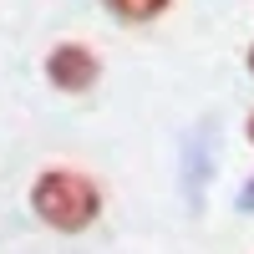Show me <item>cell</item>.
<instances>
[{
  "label": "cell",
  "mask_w": 254,
  "mask_h": 254,
  "mask_svg": "<svg viewBox=\"0 0 254 254\" xmlns=\"http://www.w3.org/2000/svg\"><path fill=\"white\" fill-rule=\"evenodd\" d=\"M31 208L41 224H51L56 234H81V229H92L102 219V188L92 173H81V168H46V173H36L31 183Z\"/></svg>",
  "instance_id": "cell-1"
},
{
  "label": "cell",
  "mask_w": 254,
  "mask_h": 254,
  "mask_svg": "<svg viewBox=\"0 0 254 254\" xmlns=\"http://www.w3.org/2000/svg\"><path fill=\"white\" fill-rule=\"evenodd\" d=\"M244 61H249V76H254V46H249V51H244Z\"/></svg>",
  "instance_id": "cell-6"
},
{
  "label": "cell",
  "mask_w": 254,
  "mask_h": 254,
  "mask_svg": "<svg viewBox=\"0 0 254 254\" xmlns=\"http://www.w3.org/2000/svg\"><path fill=\"white\" fill-rule=\"evenodd\" d=\"M244 132H249V142H254V107H249V122H244Z\"/></svg>",
  "instance_id": "cell-5"
},
{
  "label": "cell",
  "mask_w": 254,
  "mask_h": 254,
  "mask_svg": "<svg viewBox=\"0 0 254 254\" xmlns=\"http://www.w3.org/2000/svg\"><path fill=\"white\" fill-rule=\"evenodd\" d=\"M239 208H244V214H254V178L239 188Z\"/></svg>",
  "instance_id": "cell-4"
},
{
  "label": "cell",
  "mask_w": 254,
  "mask_h": 254,
  "mask_svg": "<svg viewBox=\"0 0 254 254\" xmlns=\"http://www.w3.org/2000/svg\"><path fill=\"white\" fill-rule=\"evenodd\" d=\"M102 10L122 26H153L158 15L173 10V0H102Z\"/></svg>",
  "instance_id": "cell-3"
},
{
  "label": "cell",
  "mask_w": 254,
  "mask_h": 254,
  "mask_svg": "<svg viewBox=\"0 0 254 254\" xmlns=\"http://www.w3.org/2000/svg\"><path fill=\"white\" fill-rule=\"evenodd\" d=\"M46 81L61 92V97H87L97 81H102V56L87 46V41H56L41 61Z\"/></svg>",
  "instance_id": "cell-2"
}]
</instances>
